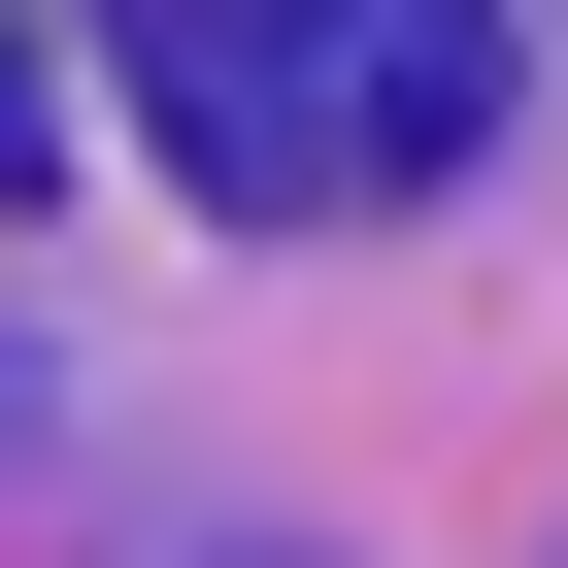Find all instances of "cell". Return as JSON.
I'll list each match as a JSON object with an SVG mask.
<instances>
[{
  "label": "cell",
  "mask_w": 568,
  "mask_h": 568,
  "mask_svg": "<svg viewBox=\"0 0 568 568\" xmlns=\"http://www.w3.org/2000/svg\"><path fill=\"white\" fill-rule=\"evenodd\" d=\"M134 101H168L201 201H402V168H468L501 34H468V0H168Z\"/></svg>",
  "instance_id": "6da1fadb"
}]
</instances>
